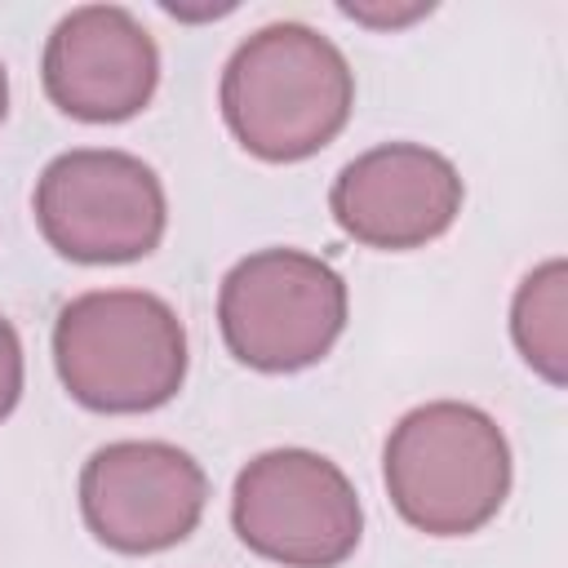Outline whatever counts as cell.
I'll return each instance as SVG.
<instances>
[{"label": "cell", "mask_w": 568, "mask_h": 568, "mask_svg": "<svg viewBox=\"0 0 568 568\" xmlns=\"http://www.w3.org/2000/svg\"><path fill=\"white\" fill-rule=\"evenodd\" d=\"M160 84V53L146 27L120 4L71 9L44 44L49 98L89 124L138 115Z\"/></svg>", "instance_id": "cell-9"}, {"label": "cell", "mask_w": 568, "mask_h": 568, "mask_svg": "<svg viewBox=\"0 0 568 568\" xmlns=\"http://www.w3.org/2000/svg\"><path fill=\"white\" fill-rule=\"evenodd\" d=\"M351 102L355 75L342 49L302 22L253 31L222 71V115L231 133L271 164L328 146L346 129Z\"/></svg>", "instance_id": "cell-1"}, {"label": "cell", "mask_w": 568, "mask_h": 568, "mask_svg": "<svg viewBox=\"0 0 568 568\" xmlns=\"http://www.w3.org/2000/svg\"><path fill=\"white\" fill-rule=\"evenodd\" d=\"M231 355L262 373H293L333 351L346 328L342 275L302 248H262L235 262L217 293Z\"/></svg>", "instance_id": "cell-4"}, {"label": "cell", "mask_w": 568, "mask_h": 568, "mask_svg": "<svg viewBox=\"0 0 568 568\" xmlns=\"http://www.w3.org/2000/svg\"><path fill=\"white\" fill-rule=\"evenodd\" d=\"M53 364L71 399L93 413H151L182 390L186 328L142 288H98L62 306Z\"/></svg>", "instance_id": "cell-2"}, {"label": "cell", "mask_w": 568, "mask_h": 568, "mask_svg": "<svg viewBox=\"0 0 568 568\" xmlns=\"http://www.w3.org/2000/svg\"><path fill=\"white\" fill-rule=\"evenodd\" d=\"M510 333L519 355L550 382L564 386L568 368V266L559 257L541 262L515 293Z\"/></svg>", "instance_id": "cell-10"}, {"label": "cell", "mask_w": 568, "mask_h": 568, "mask_svg": "<svg viewBox=\"0 0 568 568\" xmlns=\"http://www.w3.org/2000/svg\"><path fill=\"white\" fill-rule=\"evenodd\" d=\"M346 18L355 22H368V27H404L422 13H430V4H408V9H373V4H342Z\"/></svg>", "instance_id": "cell-12"}, {"label": "cell", "mask_w": 568, "mask_h": 568, "mask_svg": "<svg viewBox=\"0 0 568 568\" xmlns=\"http://www.w3.org/2000/svg\"><path fill=\"white\" fill-rule=\"evenodd\" d=\"M209 479L200 462L160 439H120L98 448L80 475L89 532L124 555H151L191 537L204 515Z\"/></svg>", "instance_id": "cell-7"}, {"label": "cell", "mask_w": 568, "mask_h": 568, "mask_svg": "<svg viewBox=\"0 0 568 568\" xmlns=\"http://www.w3.org/2000/svg\"><path fill=\"white\" fill-rule=\"evenodd\" d=\"M462 173L417 142H386L355 155L333 182L337 226L368 248H422L462 213Z\"/></svg>", "instance_id": "cell-8"}, {"label": "cell", "mask_w": 568, "mask_h": 568, "mask_svg": "<svg viewBox=\"0 0 568 568\" xmlns=\"http://www.w3.org/2000/svg\"><path fill=\"white\" fill-rule=\"evenodd\" d=\"M36 222L71 262L146 257L169 222L164 186L129 151H67L36 182Z\"/></svg>", "instance_id": "cell-6"}, {"label": "cell", "mask_w": 568, "mask_h": 568, "mask_svg": "<svg viewBox=\"0 0 568 568\" xmlns=\"http://www.w3.org/2000/svg\"><path fill=\"white\" fill-rule=\"evenodd\" d=\"M22 395V342H18V328L0 315V422L13 413Z\"/></svg>", "instance_id": "cell-11"}, {"label": "cell", "mask_w": 568, "mask_h": 568, "mask_svg": "<svg viewBox=\"0 0 568 568\" xmlns=\"http://www.w3.org/2000/svg\"><path fill=\"white\" fill-rule=\"evenodd\" d=\"M382 462L395 510L430 537H466L484 528L510 493V448L501 426L484 408L457 399L404 413Z\"/></svg>", "instance_id": "cell-3"}, {"label": "cell", "mask_w": 568, "mask_h": 568, "mask_svg": "<svg viewBox=\"0 0 568 568\" xmlns=\"http://www.w3.org/2000/svg\"><path fill=\"white\" fill-rule=\"evenodd\" d=\"M9 111V75H4V62H0V120Z\"/></svg>", "instance_id": "cell-13"}, {"label": "cell", "mask_w": 568, "mask_h": 568, "mask_svg": "<svg viewBox=\"0 0 568 568\" xmlns=\"http://www.w3.org/2000/svg\"><path fill=\"white\" fill-rule=\"evenodd\" d=\"M240 541L284 568H337L364 528L359 497L337 462L311 448H271L253 457L231 497Z\"/></svg>", "instance_id": "cell-5"}]
</instances>
